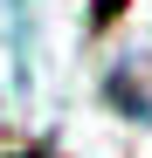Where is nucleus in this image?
Wrapping results in <instances>:
<instances>
[{"label":"nucleus","mask_w":152,"mask_h":158,"mask_svg":"<svg viewBox=\"0 0 152 158\" xmlns=\"http://www.w3.org/2000/svg\"><path fill=\"white\" fill-rule=\"evenodd\" d=\"M124 7V0H97V14H90V28H111V14Z\"/></svg>","instance_id":"1"},{"label":"nucleus","mask_w":152,"mask_h":158,"mask_svg":"<svg viewBox=\"0 0 152 158\" xmlns=\"http://www.w3.org/2000/svg\"><path fill=\"white\" fill-rule=\"evenodd\" d=\"M7 158H48V151H7Z\"/></svg>","instance_id":"2"}]
</instances>
